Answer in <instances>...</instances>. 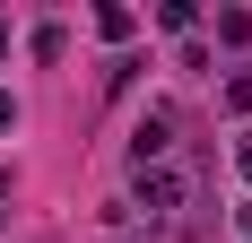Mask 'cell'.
I'll return each instance as SVG.
<instances>
[{"mask_svg": "<svg viewBox=\"0 0 252 243\" xmlns=\"http://www.w3.org/2000/svg\"><path fill=\"white\" fill-rule=\"evenodd\" d=\"M174 200H183V182H174V174H165V165H139V209H148V217H165Z\"/></svg>", "mask_w": 252, "mask_h": 243, "instance_id": "1", "label": "cell"}, {"mask_svg": "<svg viewBox=\"0 0 252 243\" xmlns=\"http://www.w3.org/2000/svg\"><path fill=\"white\" fill-rule=\"evenodd\" d=\"M165 130H174V122H165V113H148L139 130H130V156H139V165H157V156H165Z\"/></svg>", "mask_w": 252, "mask_h": 243, "instance_id": "2", "label": "cell"}, {"mask_svg": "<svg viewBox=\"0 0 252 243\" xmlns=\"http://www.w3.org/2000/svg\"><path fill=\"white\" fill-rule=\"evenodd\" d=\"M96 35H104V44H130L139 18H130V9H96Z\"/></svg>", "mask_w": 252, "mask_h": 243, "instance_id": "3", "label": "cell"}, {"mask_svg": "<svg viewBox=\"0 0 252 243\" xmlns=\"http://www.w3.org/2000/svg\"><path fill=\"white\" fill-rule=\"evenodd\" d=\"M218 44H252V9H218Z\"/></svg>", "mask_w": 252, "mask_h": 243, "instance_id": "4", "label": "cell"}, {"mask_svg": "<svg viewBox=\"0 0 252 243\" xmlns=\"http://www.w3.org/2000/svg\"><path fill=\"white\" fill-rule=\"evenodd\" d=\"M191 18H200L191 0H165V9H157V26H165V35H191Z\"/></svg>", "mask_w": 252, "mask_h": 243, "instance_id": "5", "label": "cell"}, {"mask_svg": "<svg viewBox=\"0 0 252 243\" xmlns=\"http://www.w3.org/2000/svg\"><path fill=\"white\" fill-rule=\"evenodd\" d=\"M226 104H235V113H252V70H235V78H226Z\"/></svg>", "mask_w": 252, "mask_h": 243, "instance_id": "6", "label": "cell"}, {"mask_svg": "<svg viewBox=\"0 0 252 243\" xmlns=\"http://www.w3.org/2000/svg\"><path fill=\"white\" fill-rule=\"evenodd\" d=\"M0 130H18V96H9V87H0Z\"/></svg>", "mask_w": 252, "mask_h": 243, "instance_id": "7", "label": "cell"}, {"mask_svg": "<svg viewBox=\"0 0 252 243\" xmlns=\"http://www.w3.org/2000/svg\"><path fill=\"white\" fill-rule=\"evenodd\" d=\"M235 174H244V182H252V139H244V148H235Z\"/></svg>", "mask_w": 252, "mask_h": 243, "instance_id": "8", "label": "cell"}, {"mask_svg": "<svg viewBox=\"0 0 252 243\" xmlns=\"http://www.w3.org/2000/svg\"><path fill=\"white\" fill-rule=\"evenodd\" d=\"M0 52H9V18H0Z\"/></svg>", "mask_w": 252, "mask_h": 243, "instance_id": "9", "label": "cell"}, {"mask_svg": "<svg viewBox=\"0 0 252 243\" xmlns=\"http://www.w3.org/2000/svg\"><path fill=\"white\" fill-rule=\"evenodd\" d=\"M244 235H252V200H244Z\"/></svg>", "mask_w": 252, "mask_h": 243, "instance_id": "10", "label": "cell"}]
</instances>
